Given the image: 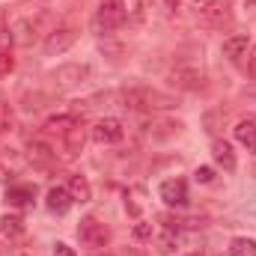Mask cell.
Returning a JSON list of instances; mask_svg holds the SVG:
<instances>
[{
    "instance_id": "9c48e42d",
    "label": "cell",
    "mask_w": 256,
    "mask_h": 256,
    "mask_svg": "<svg viewBox=\"0 0 256 256\" xmlns=\"http://www.w3.org/2000/svg\"><path fill=\"white\" fill-rule=\"evenodd\" d=\"M170 80H173V86H179V90H200L206 78H202L200 68H185V66H179V68L170 72Z\"/></svg>"
},
{
    "instance_id": "d6a6232c",
    "label": "cell",
    "mask_w": 256,
    "mask_h": 256,
    "mask_svg": "<svg viewBox=\"0 0 256 256\" xmlns=\"http://www.w3.org/2000/svg\"><path fill=\"white\" fill-rule=\"evenodd\" d=\"M248 6H256V0H248Z\"/></svg>"
},
{
    "instance_id": "4fadbf2b",
    "label": "cell",
    "mask_w": 256,
    "mask_h": 256,
    "mask_svg": "<svg viewBox=\"0 0 256 256\" xmlns=\"http://www.w3.org/2000/svg\"><path fill=\"white\" fill-rule=\"evenodd\" d=\"M72 202H74V200L68 196V191H66V188H51V191H48V196H45V206H48L54 214H66V212L72 208Z\"/></svg>"
},
{
    "instance_id": "3957f363",
    "label": "cell",
    "mask_w": 256,
    "mask_h": 256,
    "mask_svg": "<svg viewBox=\"0 0 256 256\" xmlns=\"http://www.w3.org/2000/svg\"><path fill=\"white\" fill-rule=\"evenodd\" d=\"M191 9L196 15V21H202L206 27L232 24V3L230 0H194Z\"/></svg>"
},
{
    "instance_id": "f1b7e54d",
    "label": "cell",
    "mask_w": 256,
    "mask_h": 256,
    "mask_svg": "<svg viewBox=\"0 0 256 256\" xmlns=\"http://www.w3.org/2000/svg\"><path fill=\"white\" fill-rule=\"evenodd\" d=\"M248 72H250V78H256V45L250 48V54H248Z\"/></svg>"
},
{
    "instance_id": "d4e9b609",
    "label": "cell",
    "mask_w": 256,
    "mask_h": 256,
    "mask_svg": "<svg viewBox=\"0 0 256 256\" xmlns=\"http://www.w3.org/2000/svg\"><path fill=\"white\" fill-rule=\"evenodd\" d=\"M194 179H196V182H202V185H208V182L214 179V170H212V167H196Z\"/></svg>"
},
{
    "instance_id": "8992f818",
    "label": "cell",
    "mask_w": 256,
    "mask_h": 256,
    "mask_svg": "<svg viewBox=\"0 0 256 256\" xmlns=\"http://www.w3.org/2000/svg\"><path fill=\"white\" fill-rule=\"evenodd\" d=\"M90 137H92L96 143H102V146H114V143H120V140L126 137V128H122L120 120L104 116V120H98L96 126L90 128Z\"/></svg>"
},
{
    "instance_id": "484cf974",
    "label": "cell",
    "mask_w": 256,
    "mask_h": 256,
    "mask_svg": "<svg viewBox=\"0 0 256 256\" xmlns=\"http://www.w3.org/2000/svg\"><path fill=\"white\" fill-rule=\"evenodd\" d=\"M12 68H15V60H12V57H6V54H0V78H3V74H9Z\"/></svg>"
},
{
    "instance_id": "7a4b0ae2",
    "label": "cell",
    "mask_w": 256,
    "mask_h": 256,
    "mask_svg": "<svg viewBox=\"0 0 256 256\" xmlns=\"http://www.w3.org/2000/svg\"><path fill=\"white\" fill-rule=\"evenodd\" d=\"M128 18L126 0H98L96 15H92V30L98 36H114Z\"/></svg>"
},
{
    "instance_id": "4316f807",
    "label": "cell",
    "mask_w": 256,
    "mask_h": 256,
    "mask_svg": "<svg viewBox=\"0 0 256 256\" xmlns=\"http://www.w3.org/2000/svg\"><path fill=\"white\" fill-rule=\"evenodd\" d=\"M9 42H15L12 39V30H6V24L0 21V48H9Z\"/></svg>"
},
{
    "instance_id": "cb8c5ba5",
    "label": "cell",
    "mask_w": 256,
    "mask_h": 256,
    "mask_svg": "<svg viewBox=\"0 0 256 256\" xmlns=\"http://www.w3.org/2000/svg\"><path fill=\"white\" fill-rule=\"evenodd\" d=\"M152 236H155L152 224H146V220H137V224H134V238H137V242H152Z\"/></svg>"
},
{
    "instance_id": "9a60e30c",
    "label": "cell",
    "mask_w": 256,
    "mask_h": 256,
    "mask_svg": "<svg viewBox=\"0 0 256 256\" xmlns=\"http://www.w3.org/2000/svg\"><path fill=\"white\" fill-rule=\"evenodd\" d=\"M74 126H80L74 114H60V116H51V120L45 122V131H48V134H57V137H66Z\"/></svg>"
},
{
    "instance_id": "4dcf8cb0",
    "label": "cell",
    "mask_w": 256,
    "mask_h": 256,
    "mask_svg": "<svg viewBox=\"0 0 256 256\" xmlns=\"http://www.w3.org/2000/svg\"><path fill=\"white\" fill-rule=\"evenodd\" d=\"M92 256H110V254H104V250H92Z\"/></svg>"
},
{
    "instance_id": "30bf717a",
    "label": "cell",
    "mask_w": 256,
    "mask_h": 256,
    "mask_svg": "<svg viewBox=\"0 0 256 256\" xmlns=\"http://www.w3.org/2000/svg\"><path fill=\"white\" fill-rule=\"evenodd\" d=\"M57 84H63V86H72V84H84L86 78H90V68L80 63H72V66H60L54 74H51Z\"/></svg>"
},
{
    "instance_id": "7c38bea8",
    "label": "cell",
    "mask_w": 256,
    "mask_h": 256,
    "mask_svg": "<svg viewBox=\"0 0 256 256\" xmlns=\"http://www.w3.org/2000/svg\"><path fill=\"white\" fill-rule=\"evenodd\" d=\"M212 158H214L218 167H224L226 173L236 170V152H232V146H230L226 140H214V146H212Z\"/></svg>"
},
{
    "instance_id": "f546056e",
    "label": "cell",
    "mask_w": 256,
    "mask_h": 256,
    "mask_svg": "<svg viewBox=\"0 0 256 256\" xmlns=\"http://www.w3.org/2000/svg\"><path fill=\"white\" fill-rule=\"evenodd\" d=\"M179 3H182V0H164V6H167L170 12H173V9H179Z\"/></svg>"
},
{
    "instance_id": "277c9868",
    "label": "cell",
    "mask_w": 256,
    "mask_h": 256,
    "mask_svg": "<svg viewBox=\"0 0 256 256\" xmlns=\"http://www.w3.org/2000/svg\"><path fill=\"white\" fill-rule=\"evenodd\" d=\"M78 242L90 250H104L110 244V230L96 218H84L78 224Z\"/></svg>"
},
{
    "instance_id": "836d02e7",
    "label": "cell",
    "mask_w": 256,
    "mask_h": 256,
    "mask_svg": "<svg viewBox=\"0 0 256 256\" xmlns=\"http://www.w3.org/2000/svg\"><path fill=\"white\" fill-rule=\"evenodd\" d=\"M188 256H202V254H200V250H196V254H188Z\"/></svg>"
},
{
    "instance_id": "ac0fdd59",
    "label": "cell",
    "mask_w": 256,
    "mask_h": 256,
    "mask_svg": "<svg viewBox=\"0 0 256 256\" xmlns=\"http://www.w3.org/2000/svg\"><path fill=\"white\" fill-rule=\"evenodd\" d=\"M66 191H68V196H72L74 202H90V200H92V188H90L86 176H72L68 185H66Z\"/></svg>"
},
{
    "instance_id": "e0dca14e",
    "label": "cell",
    "mask_w": 256,
    "mask_h": 256,
    "mask_svg": "<svg viewBox=\"0 0 256 256\" xmlns=\"http://www.w3.org/2000/svg\"><path fill=\"white\" fill-rule=\"evenodd\" d=\"M220 51H224V57H230V60H242V57L248 54V36H244V33H236V36L224 39Z\"/></svg>"
},
{
    "instance_id": "1f68e13d",
    "label": "cell",
    "mask_w": 256,
    "mask_h": 256,
    "mask_svg": "<svg viewBox=\"0 0 256 256\" xmlns=\"http://www.w3.org/2000/svg\"><path fill=\"white\" fill-rule=\"evenodd\" d=\"M134 3H137V9H140V6H146V3H149V0H134Z\"/></svg>"
},
{
    "instance_id": "ba28073f",
    "label": "cell",
    "mask_w": 256,
    "mask_h": 256,
    "mask_svg": "<svg viewBox=\"0 0 256 256\" xmlns=\"http://www.w3.org/2000/svg\"><path fill=\"white\" fill-rule=\"evenodd\" d=\"M161 200L167 206H188V185H185V179H167L161 185Z\"/></svg>"
},
{
    "instance_id": "6da1fadb",
    "label": "cell",
    "mask_w": 256,
    "mask_h": 256,
    "mask_svg": "<svg viewBox=\"0 0 256 256\" xmlns=\"http://www.w3.org/2000/svg\"><path fill=\"white\" fill-rule=\"evenodd\" d=\"M120 102L128 110H167L176 104L173 96L167 92H158V90H149V86H131L120 92Z\"/></svg>"
},
{
    "instance_id": "8fae6325",
    "label": "cell",
    "mask_w": 256,
    "mask_h": 256,
    "mask_svg": "<svg viewBox=\"0 0 256 256\" xmlns=\"http://www.w3.org/2000/svg\"><path fill=\"white\" fill-rule=\"evenodd\" d=\"M27 158H30V164H36V167H51V164H54V158H57V152H54L48 143L33 140V143L27 146Z\"/></svg>"
},
{
    "instance_id": "7402d4cb",
    "label": "cell",
    "mask_w": 256,
    "mask_h": 256,
    "mask_svg": "<svg viewBox=\"0 0 256 256\" xmlns=\"http://www.w3.org/2000/svg\"><path fill=\"white\" fill-rule=\"evenodd\" d=\"M230 256H256V242L254 238H232Z\"/></svg>"
},
{
    "instance_id": "5bb4252c",
    "label": "cell",
    "mask_w": 256,
    "mask_h": 256,
    "mask_svg": "<svg viewBox=\"0 0 256 256\" xmlns=\"http://www.w3.org/2000/svg\"><path fill=\"white\" fill-rule=\"evenodd\" d=\"M33 196H36V188L33 185H12V188H6V202L9 206H18V208L30 206Z\"/></svg>"
},
{
    "instance_id": "5b68a950",
    "label": "cell",
    "mask_w": 256,
    "mask_h": 256,
    "mask_svg": "<svg viewBox=\"0 0 256 256\" xmlns=\"http://www.w3.org/2000/svg\"><path fill=\"white\" fill-rule=\"evenodd\" d=\"M74 42H78V30L66 24V27H54V30L45 36V45H42V48H45L48 57H60V54H66V51L74 45Z\"/></svg>"
},
{
    "instance_id": "52a82bcc",
    "label": "cell",
    "mask_w": 256,
    "mask_h": 256,
    "mask_svg": "<svg viewBox=\"0 0 256 256\" xmlns=\"http://www.w3.org/2000/svg\"><path fill=\"white\" fill-rule=\"evenodd\" d=\"M161 224H164V232L158 236V254L167 256L179 248L182 232H179V220H173V218H161Z\"/></svg>"
},
{
    "instance_id": "603a6c76",
    "label": "cell",
    "mask_w": 256,
    "mask_h": 256,
    "mask_svg": "<svg viewBox=\"0 0 256 256\" xmlns=\"http://www.w3.org/2000/svg\"><path fill=\"white\" fill-rule=\"evenodd\" d=\"M12 126H15V114L6 102H0V134H6Z\"/></svg>"
},
{
    "instance_id": "83f0119b",
    "label": "cell",
    "mask_w": 256,
    "mask_h": 256,
    "mask_svg": "<svg viewBox=\"0 0 256 256\" xmlns=\"http://www.w3.org/2000/svg\"><path fill=\"white\" fill-rule=\"evenodd\" d=\"M54 256H78V254H74L66 242H57V244H54Z\"/></svg>"
},
{
    "instance_id": "ffe728a7",
    "label": "cell",
    "mask_w": 256,
    "mask_h": 256,
    "mask_svg": "<svg viewBox=\"0 0 256 256\" xmlns=\"http://www.w3.org/2000/svg\"><path fill=\"white\" fill-rule=\"evenodd\" d=\"M63 143H66V152H68V155H78V152L84 149V143H86V131H84V126L72 128V131L63 137Z\"/></svg>"
},
{
    "instance_id": "44dd1931",
    "label": "cell",
    "mask_w": 256,
    "mask_h": 256,
    "mask_svg": "<svg viewBox=\"0 0 256 256\" xmlns=\"http://www.w3.org/2000/svg\"><path fill=\"white\" fill-rule=\"evenodd\" d=\"M143 188L137 185V188H128L126 191V212L131 218H140V212H143Z\"/></svg>"
},
{
    "instance_id": "2e32d148",
    "label": "cell",
    "mask_w": 256,
    "mask_h": 256,
    "mask_svg": "<svg viewBox=\"0 0 256 256\" xmlns=\"http://www.w3.org/2000/svg\"><path fill=\"white\" fill-rule=\"evenodd\" d=\"M232 134L242 146H248V152H256V120H242L232 128Z\"/></svg>"
},
{
    "instance_id": "d6986e66",
    "label": "cell",
    "mask_w": 256,
    "mask_h": 256,
    "mask_svg": "<svg viewBox=\"0 0 256 256\" xmlns=\"http://www.w3.org/2000/svg\"><path fill=\"white\" fill-rule=\"evenodd\" d=\"M0 232H3L6 238H21V236H24V220H21V214H3V218H0Z\"/></svg>"
}]
</instances>
